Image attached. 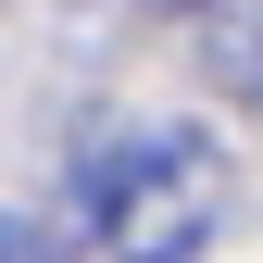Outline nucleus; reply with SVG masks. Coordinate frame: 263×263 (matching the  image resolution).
I'll use <instances>...</instances> for the list:
<instances>
[{"mask_svg": "<svg viewBox=\"0 0 263 263\" xmlns=\"http://www.w3.org/2000/svg\"><path fill=\"white\" fill-rule=\"evenodd\" d=\"M0 263H50V251H38V226H13V213H0Z\"/></svg>", "mask_w": 263, "mask_h": 263, "instance_id": "f03ea898", "label": "nucleus"}, {"mask_svg": "<svg viewBox=\"0 0 263 263\" xmlns=\"http://www.w3.org/2000/svg\"><path fill=\"white\" fill-rule=\"evenodd\" d=\"M226 213V163L188 125H125V138L88 163V226H101L113 263H188Z\"/></svg>", "mask_w": 263, "mask_h": 263, "instance_id": "f257e3e1", "label": "nucleus"}]
</instances>
